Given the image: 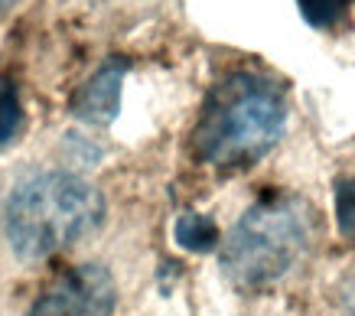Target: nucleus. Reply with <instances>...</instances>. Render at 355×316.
Wrapping results in <instances>:
<instances>
[{"mask_svg": "<svg viewBox=\"0 0 355 316\" xmlns=\"http://www.w3.org/2000/svg\"><path fill=\"white\" fill-rule=\"evenodd\" d=\"M339 310H343V316H355V271L339 287Z\"/></svg>", "mask_w": 355, "mask_h": 316, "instance_id": "9d476101", "label": "nucleus"}, {"mask_svg": "<svg viewBox=\"0 0 355 316\" xmlns=\"http://www.w3.org/2000/svg\"><path fill=\"white\" fill-rule=\"evenodd\" d=\"M105 199L76 173L49 170L23 179L7 202V241L20 261H46L101 225Z\"/></svg>", "mask_w": 355, "mask_h": 316, "instance_id": "f03ea898", "label": "nucleus"}, {"mask_svg": "<svg viewBox=\"0 0 355 316\" xmlns=\"http://www.w3.org/2000/svg\"><path fill=\"white\" fill-rule=\"evenodd\" d=\"M310 248V216L297 199H261L222 241V271L238 290H264Z\"/></svg>", "mask_w": 355, "mask_h": 316, "instance_id": "7ed1b4c3", "label": "nucleus"}, {"mask_svg": "<svg viewBox=\"0 0 355 316\" xmlns=\"http://www.w3.org/2000/svg\"><path fill=\"white\" fill-rule=\"evenodd\" d=\"M17 3H20V0H0V17H7V13H10Z\"/></svg>", "mask_w": 355, "mask_h": 316, "instance_id": "9b49d317", "label": "nucleus"}, {"mask_svg": "<svg viewBox=\"0 0 355 316\" xmlns=\"http://www.w3.org/2000/svg\"><path fill=\"white\" fill-rule=\"evenodd\" d=\"M303 20L316 30H333L345 17V0H297Z\"/></svg>", "mask_w": 355, "mask_h": 316, "instance_id": "6e6552de", "label": "nucleus"}, {"mask_svg": "<svg viewBox=\"0 0 355 316\" xmlns=\"http://www.w3.org/2000/svg\"><path fill=\"white\" fill-rule=\"evenodd\" d=\"M118 300V287L108 267L101 264H78L62 277H55L30 316H111Z\"/></svg>", "mask_w": 355, "mask_h": 316, "instance_id": "20e7f679", "label": "nucleus"}, {"mask_svg": "<svg viewBox=\"0 0 355 316\" xmlns=\"http://www.w3.org/2000/svg\"><path fill=\"white\" fill-rule=\"evenodd\" d=\"M121 78H124V66H105L92 82H88L76 98V114L92 124H108L118 111L121 101Z\"/></svg>", "mask_w": 355, "mask_h": 316, "instance_id": "39448f33", "label": "nucleus"}, {"mask_svg": "<svg viewBox=\"0 0 355 316\" xmlns=\"http://www.w3.org/2000/svg\"><path fill=\"white\" fill-rule=\"evenodd\" d=\"M20 128H23V108H20L17 85H13L10 78L0 76V147L17 141Z\"/></svg>", "mask_w": 355, "mask_h": 316, "instance_id": "0eeeda50", "label": "nucleus"}, {"mask_svg": "<svg viewBox=\"0 0 355 316\" xmlns=\"http://www.w3.org/2000/svg\"><path fill=\"white\" fill-rule=\"evenodd\" d=\"M176 238H180V245L189 251H209V248H216L218 229H216L212 218L189 212V216H183L176 222Z\"/></svg>", "mask_w": 355, "mask_h": 316, "instance_id": "423d86ee", "label": "nucleus"}, {"mask_svg": "<svg viewBox=\"0 0 355 316\" xmlns=\"http://www.w3.org/2000/svg\"><path fill=\"white\" fill-rule=\"evenodd\" d=\"M287 98L277 82L258 72L222 78L205 98L193 131V153L216 170H245L280 141Z\"/></svg>", "mask_w": 355, "mask_h": 316, "instance_id": "f257e3e1", "label": "nucleus"}, {"mask_svg": "<svg viewBox=\"0 0 355 316\" xmlns=\"http://www.w3.org/2000/svg\"><path fill=\"white\" fill-rule=\"evenodd\" d=\"M336 222L345 238L355 241V179H343L336 186Z\"/></svg>", "mask_w": 355, "mask_h": 316, "instance_id": "1a4fd4ad", "label": "nucleus"}]
</instances>
